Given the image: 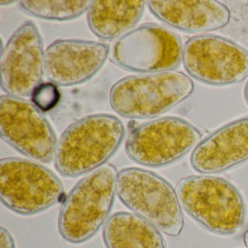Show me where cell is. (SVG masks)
I'll use <instances>...</instances> for the list:
<instances>
[{"label": "cell", "mask_w": 248, "mask_h": 248, "mask_svg": "<svg viewBox=\"0 0 248 248\" xmlns=\"http://www.w3.org/2000/svg\"><path fill=\"white\" fill-rule=\"evenodd\" d=\"M92 1H21L20 6L27 14L48 21L75 19L89 9Z\"/></svg>", "instance_id": "17"}, {"label": "cell", "mask_w": 248, "mask_h": 248, "mask_svg": "<svg viewBox=\"0 0 248 248\" xmlns=\"http://www.w3.org/2000/svg\"><path fill=\"white\" fill-rule=\"evenodd\" d=\"M194 91L192 79L182 72L131 75L113 85L109 102L113 110L125 118H155L184 102Z\"/></svg>", "instance_id": "4"}, {"label": "cell", "mask_w": 248, "mask_h": 248, "mask_svg": "<svg viewBox=\"0 0 248 248\" xmlns=\"http://www.w3.org/2000/svg\"><path fill=\"white\" fill-rule=\"evenodd\" d=\"M0 134L7 143L27 157L51 162L58 141L53 127L32 103L19 97L0 98Z\"/></svg>", "instance_id": "10"}, {"label": "cell", "mask_w": 248, "mask_h": 248, "mask_svg": "<svg viewBox=\"0 0 248 248\" xmlns=\"http://www.w3.org/2000/svg\"><path fill=\"white\" fill-rule=\"evenodd\" d=\"M63 195L62 181L43 165L17 157L0 161V198L14 213L38 214L60 202Z\"/></svg>", "instance_id": "7"}, {"label": "cell", "mask_w": 248, "mask_h": 248, "mask_svg": "<svg viewBox=\"0 0 248 248\" xmlns=\"http://www.w3.org/2000/svg\"><path fill=\"white\" fill-rule=\"evenodd\" d=\"M107 57L108 46L104 43L78 39L58 40L45 51L44 75L57 86H75L98 73Z\"/></svg>", "instance_id": "12"}, {"label": "cell", "mask_w": 248, "mask_h": 248, "mask_svg": "<svg viewBox=\"0 0 248 248\" xmlns=\"http://www.w3.org/2000/svg\"><path fill=\"white\" fill-rule=\"evenodd\" d=\"M146 3L158 19L175 30L191 34L220 30L231 19L229 10L215 0H152Z\"/></svg>", "instance_id": "14"}, {"label": "cell", "mask_w": 248, "mask_h": 248, "mask_svg": "<svg viewBox=\"0 0 248 248\" xmlns=\"http://www.w3.org/2000/svg\"><path fill=\"white\" fill-rule=\"evenodd\" d=\"M182 40L168 27L146 23L132 29L108 46L111 63L141 74L173 72L183 60Z\"/></svg>", "instance_id": "6"}, {"label": "cell", "mask_w": 248, "mask_h": 248, "mask_svg": "<svg viewBox=\"0 0 248 248\" xmlns=\"http://www.w3.org/2000/svg\"><path fill=\"white\" fill-rule=\"evenodd\" d=\"M117 170L105 164L89 172L65 199L58 220L61 236L79 245L95 236L104 226L117 194Z\"/></svg>", "instance_id": "3"}, {"label": "cell", "mask_w": 248, "mask_h": 248, "mask_svg": "<svg viewBox=\"0 0 248 248\" xmlns=\"http://www.w3.org/2000/svg\"><path fill=\"white\" fill-rule=\"evenodd\" d=\"M14 1H3V0H1L0 1V5H9V4L14 3Z\"/></svg>", "instance_id": "22"}, {"label": "cell", "mask_w": 248, "mask_h": 248, "mask_svg": "<svg viewBox=\"0 0 248 248\" xmlns=\"http://www.w3.org/2000/svg\"><path fill=\"white\" fill-rule=\"evenodd\" d=\"M107 248H167L161 232L135 213L117 212L103 229Z\"/></svg>", "instance_id": "16"}, {"label": "cell", "mask_w": 248, "mask_h": 248, "mask_svg": "<svg viewBox=\"0 0 248 248\" xmlns=\"http://www.w3.org/2000/svg\"><path fill=\"white\" fill-rule=\"evenodd\" d=\"M0 248H16L14 236L4 227L0 229Z\"/></svg>", "instance_id": "19"}, {"label": "cell", "mask_w": 248, "mask_h": 248, "mask_svg": "<svg viewBox=\"0 0 248 248\" xmlns=\"http://www.w3.org/2000/svg\"><path fill=\"white\" fill-rule=\"evenodd\" d=\"M117 194L133 213L162 233L178 237L184 226L183 208L176 190L160 175L138 168L121 170Z\"/></svg>", "instance_id": "5"}, {"label": "cell", "mask_w": 248, "mask_h": 248, "mask_svg": "<svg viewBox=\"0 0 248 248\" xmlns=\"http://www.w3.org/2000/svg\"><path fill=\"white\" fill-rule=\"evenodd\" d=\"M125 134L123 122L109 114H91L71 124L58 141L55 167L61 175L79 176L112 157Z\"/></svg>", "instance_id": "1"}, {"label": "cell", "mask_w": 248, "mask_h": 248, "mask_svg": "<svg viewBox=\"0 0 248 248\" xmlns=\"http://www.w3.org/2000/svg\"><path fill=\"white\" fill-rule=\"evenodd\" d=\"M61 93L58 86L52 82H42L31 94L32 104L40 111L46 112L54 108L60 102Z\"/></svg>", "instance_id": "18"}, {"label": "cell", "mask_w": 248, "mask_h": 248, "mask_svg": "<svg viewBox=\"0 0 248 248\" xmlns=\"http://www.w3.org/2000/svg\"><path fill=\"white\" fill-rule=\"evenodd\" d=\"M244 98L248 106V80L245 84V88H244Z\"/></svg>", "instance_id": "20"}, {"label": "cell", "mask_w": 248, "mask_h": 248, "mask_svg": "<svg viewBox=\"0 0 248 248\" xmlns=\"http://www.w3.org/2000/svg\"><path fill=\"white\" fill-rule=\"evenodd\" d=\"M146 3L141 0L92 1L87 16L90 30L103 40H115L139 22Z\"/></svg>", "instance_id": "15"}, {"label": "cell", "mask_w": 248, "mask_h": 248, "mask_svg": "<svg viewBox=\"0 0 248 248\" xmlns=\"http://www.w3.org/2000/svg\"><path fill=\"white\" fill-rule=\"evenodd\" d=\"M44 45L34 22L17 29L2 50L1 87L7 95L27 97L42 83L44 75Z\"/></svg>", "instance_id": "11"}, {"label": "cell", "mask_w": 248, "mask_h": 248, "mask_svg": "<svg viewBox=\"0 0 248 248\" xmlns=\"http://www.w3.org/2000/svg\"><path fill=\"white\" fill-rule=\"evenodd\" d=\"M200 130L178 117L143 123L130 132L125 151L131 160L149 168H162L184 157L201 141Z\"/></svg>", "instance_id": "8"}, {"label": "cell", "mask_w": 248, "mask_h": 248, "mask_svg": "<svg viewBox=\"0 0 248 248\" xmlns=\"http://www.w3.org/2000/svg\"><path fill=\"white\" fill-rule=\"evenodd\" d=\"M175 190L186 213L211 233L232 236L245 226V199L229 180L210 175H190L180 180Z\"/></svg>", "instance_id": "2"}, {"label": "cell", "mask_w": 248, "mask_h": 248, "mask_svg": "<svg viewBox=\"0 0 248 248\" xmlns=\"http://www.w3.org/2000/svg\"><path fill=\"white\" fill-rule=\"evenodd\" d=\"M244 242H245V246H246L247 248H248V230L246 231L245 234H244Z\"/></svg>", "instance_id": "21"}, {"label": "cell", "mask_w": 248, "mask_h": 248, "mask_svg": "<svg viewBox=\"0 0 248 248\" xmlns=\"http://www.w3.org/2000/svg\"><path fill=\"white\" fill-rule=\"evenodd\" d=\"M184 69L191 78L211 86H227L248 77V50L216 34H200L186 42Z\"/></svg>", "instance_id": "9"}, {"label": "cell", "mask_w": 248, "mask_h": 248, "mask_svg": "<svg viewBox=\"0 0 248 248\" xmlns=\"http://www.w3.org/2000/svg\"><path fill=\"white\" fill-rule=\"evenodd\" d=\"M248 161V117L219 127L201 140L190 156V165L203 175L220 173Z\"/></svg>", "instance_id": "13"}]
</instances>
